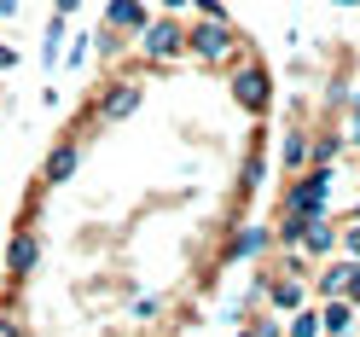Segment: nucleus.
Returning <instances> with one entry per match:
<instances>
[{"instance_id":"obj_1","label":"nucleus","mask_w":360,"mask_h":337,"mask_svg":"<svg viewBox=\"0 0 360 337\" xmlns=\"http://www.w3.org/2000/svg\"><path fill=\"white\" fill-rule=\"evenodd\" d=\"M331 181H337L331 163H314L302 181H285L279 210H285V215H308V221H314V215H326V210H331Z\"/></svg>"},{"instance_id":"obj_2","label":"nucleus","mask_w":360,"mask_h":337,"mask_svg":"<svg viewBox=\"0 0 360 337\" xmlns=\"http://www.w3.org/2000/svg\"><path fill=\"white\" fill-rule=\"evenodd\" d=\"M186 53L198 64H227L238 53V30L233 24H215V18H198V24L186 30Z\"/></svg>"},{"instance_id":"obj_3","label":"nucleus","mask_w":360,"mask_h":337,"mask_svg":"<svg viewBox=\"0 0 360 337\" xmlns=\"http://www.w3.org/2000/svg\"><path fill=\"white\" fill-rule=\"evenodd\" d=\"M140 53H146L151 64H174L180 53H186V24H180V18H146Z\"/></svg>"},{"instance_id":"obj_4","label":"nucleus","mask_w":360,"mask_h":337,"mask_svg":"<svg viewBox=\"0 0 360 337\" xmlns=\"http://www.w3.org/2000/svg\"><path fill=\"white\" fill-rule=\"evenodd\" d=\"M233 99H238V110H250V117H267V105H274V76H267V64L233 70Z\"/></svg>"},{"instance_id":"obj_5","label":"nucleus","mask_w":360,"mask_h":337,"mask_svg":"<svg viewBox=\"0 0 360 337\" xmlns=\"http://www.w3.org/2000/svg\"><path fill=\"white\" fill-rule=\"evenodd\" d=\"M140 105H146V87L134 82V76H122V82H110L105 94L94 99V117H99V122H128Z\"/></svg>"},{"instance_id":"obj_6","label":"nucleus","mask_w":360,"mask_h":337,"mask_svg":"<svg viewBox=\"0 0 360 337\" xmlns=\"http://www.w3.org/2000/svg\"><path fill=\"white\" fill-rule=\"evenodd\" d=\"M35 267H41V239H35V227H18L6 239V274L12 279H30Z\"/></svg>"},{"instance_id":"obj_7","label":"nucleus","mask_w":360,"mask_h":337,"mask_svg":"<svg viewBox=\"0 0 360 337\" xmlns=\"http://www.w3.org/2000/svg\"><path fill=\"white\" fill-rule=\"evenodd\" d=\"M76 169H82V140H58L47 151V163H41V181L47 186H64V181H76Z\"/></svg>"},{"instance_id":"obj_8","label":"nucleus","mask_w":360,"mask_h":337,"mask_svg":"<svg viewBox=\"0 0 360 337\" xmlns=\"http://www.w3.org/2000/svg\"><path fill=\"white\" fill-rule=\"evenodd\" d=\"M262 291H267V303H274L279 314H297L308 303V285H302V274H290V267H285L279 279H262Z\"/></svg>"},{"instance_id":"obj_9","label":"nucleus","mask_w":360,"mask_h":337,"mask_svg":"<svg viewBox=\"0 0 360 337\" xmlns=\"http://www.w3.org/2000/svg\"><path fill=\"white\" fill-rule=\"evenodd\" d=\"M146 0H110L105 6V30H117V35H140L146 30Z\"/></svg>"},{"instance_id":"obj_10","label":"nucleus","mask_w":360,"mask_h":337,"mask_svg":"<svg viewBox=\"0 0 360 337\" xmlns=\"http://www.w3.org/2000/svg\"><path fill=\"white\" fill-rule=\"evenodd\" d=\"M314 314H320L326 337H349L354 331V303H343V297H326V308H314Z\"/></svg>"},{"instance_id":"obj_11","label":"nucleus","mask_w":360,"mask_h":337,"mask_svg":"<svg viewBox=\"0 0 360 337\" xmlns=\"http://www.w3.org/2000/svg\"><path fill=\"white\" fill-rule=\"evenodd\" d=\"M297 250H308V256H331V250H337V227H331L326 215H314L308 227H302V244H297Z\"/></svg>"},{"instance_id":"obj_12","label":"nucleus","mask_w":360,"mask_h":337,"mask_svg":"<svg viewBox=\"0 0 360 337\" xmlns=\"http://www.w3.org/2000/svg\"><path fill=\"white\" fill-rule=\"evenodd\" d=\"M279 169H285V174L308 169V134H302V128H285V140H279Z\"/></svg>"},{"instance_id":"obj_13","label":"nucleus","mask_w":360,"mask_h":337,"mask_svg":"<svg viewBox=\"0 0 360 337\" xmlns=\"http://www.w3.org/2000/svg\"><path fill=\"white\" fill-rule=\"evenodd\" d=\"M64 41H70V18H47V35H41V64H47V70H53V64H58V53H64Z\"/></svg>"},{"instance_id":"obj_14","label":"nucleus","mask_w":360,"mask_h":337,"mask_svg":"<svg viewBox=\"0 0 360 337\" xmlns=\"http://www.w3.org/2000/svg\"><path fill=\"white\" fill-rule=\"evenodd\" d=\"M267 244H274V233H267V227H244V233H233L227 256H262Z\"/></svg>"},{"instance_id":"obj_15","label":"nucleus","mask_w":360,"mask_h":337,"mask_svg":"<svg viewBox=\"0 0 360 337\" xmlns=\"http://www.w3.org/2000/svg\"><path fill=\"white\" fill-rule=\"evenodd\" d=\"M262 174H267V157H262V134H256V140H250V157H244V181H238V192H256Z\"/></svg>"},{"instance_id":"obj_16","label":"nucleus","mask_w":360,"mask_h":337,"mask_svg":"<svg viewBox=\"0 0 360 337\" xmlns=\"http://www.w3.org/2000/svg\"><path fill=\"white\" fill-rule=\"evenodd\" d=\"M337 151H343V134H320L308 140V163H337Z\"/></svg>"},{"instance_id":"obj_17","label":"nucleus","mask_w":360,"mask_h":337,"mask_svg":"<svg viewBox=\"0 0 360 337\" xmlns=\"http://www.w3.org/2000/svg\"><path fill=\"white\" fill-rule=\"evenodd\" d=\"M58 58H64V64H70V70H82V64H87V58H94V35H70V47H64Z\"/></svg>"},{"instance_id":"obj_18","label":"nucleus","mask_w":360,"mask_h":337,"mask_svg":"<svg viewBox=\"0 0 360 337\" xmlns=\"http://www.w3.org/2000/svg\"><path fill=\"white\" fill-rule=\"evenodd\" d=\"M349 267H354V256H349V262H331V267H326V274H320V297H337V291H343Z\"/></svg>"},{"instance_id":"obj_19","label":"nucleus","mask_w":360,"mask_h":337,"mask_svg":"<svg viewBox=\"0 0 360 337\" xmlns=\"http://www.w3.org/2000/svg\"><path fill=\"white\" fill-rule=\"evenodd\" d=\"M290 337H326V331H320V314H314V308H297V314H290Z\"/></svg>"},{"instance_id":"obj_20","label":"nucleus","mask_w":360,"mask_h":337,"mask_svg":"<svg viewBox=\"0 0 360 337\" xmlns=\"http://www.w3.org/2000/svg\"><path fill=\"white\" fill-rule=\"evenodd\" d=\"M302 227H308V215H285V227H274V239L285 244V250H297V244H302Z\"/></svg>"},{"instance_id":"obj_21","label":"nucleus","mask_w":360,"mask_h":337,"mask_svg":"<svg viewBox=\"0 0 360 337\" xmlns=\"http://www.w3.org/2000/svg\"><path fill=\"white\" fill-rule=\"evenodd\" d=\"M343 105H349V134H343V146H360V94H349Z\"/></svg>"},{"instance_id":"obj_22","label":"nucleus","mask_w":360,"mask_h":337,"mask_svg":"<svg viewBox=\"0 0 360 337\" xmlns=\"http://www.w3.org/2000/svg\"><path fill=\"white\" fill-rule=\"evenodd\" d=\"M337 244H343V250L360 262V221H349V227H337Z\"/></svg>"},{"instance_id":"obj_23","label":"nucleus","mask_w":360,"mask_h":337,"mask_svg":"<svg viewBox=\"0 0 360 337\" xmlns=\"http://www.w3.org/2000/svg\"><path fill=\"white\" fill-rule=\"evenodd\" d=\"M337 297H343V303H360V262L349 267V279H343V291H337Z\"/></svg>"},{"instance_id":"obj_24","label":"nucleus","mask_w":360,"mask_h":337,"mask_svg":"<svg viewBox=\"0 0 360 337\" xmlns=\"http://www.w3.org/2000/svg\"><path fill=\"white\" fill-rule=\"evenodd\" d=\"M192 6L204 12V18H215V24H227V6H221V0H192Z\"/></svg>"},{"instance_id":"obj_25","label":"nucleus","mask_w":360,"mask_h":337,"mask_svg":"<svg viewBox=\"0 0 360 337\" xmlns=\"http://www.w3.org/2000/svg\"><path fill=\"white\" fill-rule=\"evenodd\" d=\"M157 308H163L157 297H140V303H134V320H157Z\"/></svg>"},{"instance_id":"obj_26","label":"nucleus","mask_w":360,"mask_h":337,"mask_svg":"<svg viewBox=\"0 0 360 337\" xmlns=\"http://www.w3.org/2000/svg\"><path fill=\"white\" fill-rule=\"evenodd\" d=\"M250 337H285V331H279V320H256V326H250Z\"/></svg>"},{"instance_id":"obj_27","label":"nucleus","mask_w":360,"mask_h":337,"mask_svg":"<svg viewBox=\"0 0 360 337\" xmlns=\"http://www.w3.org/2000/svg\"><path fill=\"white\" fill-rule=\"evenodd\" d=\"M18 64V53H12V41H0V70H12Z\"/></svg>"},{"instance_id":"obj_28","label":"nucleus","mask_w":360,"mask_h":337,"mask_svg":"<svg viewBox=\"0 0 360 337\" xmlns=\"http://www.w3.org/2000/svg\"><path fill=\"white\" fill-rule=\"evenodd\" d=\"M76 6H82V0H53V12H58V18H70Z\"/></svg>"},{"instance_id":"obj_29","label":"nucleus","mask_w":360,"mask_h":337,"mask_svg":"<svg viewBox=\"0 0 360 337\" xmlns=\"http://www.w3.org/2000/svg\"><path fill=\"white\" fill-rule=\"evenodd\" d=\"M0 337H24V326H18V320H0Z\"/></svg>"},{"instance_id":"obj_30","label":"nucleus","mask_w":360,"mask_h":337,"mask_svg":"<svg viewBox=\"0 0 360 337\" xmlns=\"http://www.w3.org/2000/svg\"><path fill=\"white\" fill-rule=\"evenodd\" d=\"M192 6V0H163V12H186Z\"/></svg>"},{"instance_id":"obj_31","label":"nucleus","mask_w":360,"mask_h":337,"mask_svg":"<svg viewBox=\"0 0 360 337\" xmlns=\"http://www.w3.org/2000/svg\"><path fill=\"white\" fill-rule=\"evenodd\" d=\"M0 18H18V0H0Z\"/></svg>"},{"instance_id":"obj_32","label":"nucleus","mask_w":360,"mask_h":337,"mask_svg":"<svg viewBox=\"0 0 360 337\" xmlns=\"http://www.w3.org/2000/svg\"><path fill=\"white\" fill-rule=\"evenodd\" d=\"M331 6H360V0H331Z\"/></svg>"},{"instance_id":"obj_33","label":"nucleus","mask_w":360,"mask_h":337,"mask_svg":"<svg viewBox=\"0 0 360 337\" xmlns=\"http://www.w3.org/2000/svg\"><path fill=\"white\" fill-rule=\"evenodd\" d=\"M354 221H360V198H354Z\"/></svg>"},{"instance_id":"obj_34","label":"nucleus","mask_w":360,"mask_h":337,"mask_svg":"<svg viewBox=\"0 0 360 337\" xmlns=\"http://www.w3.org/2000/svg\"><path fill=\"white\" fill-rule=\"evenodd\" d=\"M233 337H250V331H233Z\"/></svg>"}]
</instances>
